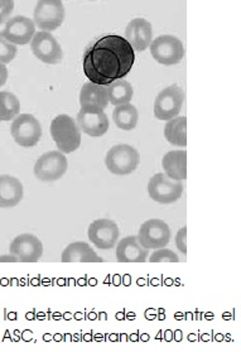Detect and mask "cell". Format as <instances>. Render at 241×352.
<instances>
[{
	"instance_id": "1",
	"label": "cell",
	"mask_w": 241,
	"mask_h": 352,
	"mask_svg": "<svg viewBox=\"0 0 241 352\" xmlns=\"http://www.w3.org/2000/svg\"><path fill=\"white\" fill-rule=\"evenodd\" d=\"M135 62V51L119 34H108L86 48L82 57L85 76L93 84L108 85L124 78Z\"/></svg>"
},
{
	"instance_id": "2",
	"label": "cell",
	"mask_w": 241,
	"mask_h": 352,
	"mask_svg": "<svg viewBox=\"0 0 241 352\" xmlns=\"http://www.w3.org/2000/svg\"><path fill=\"white\" fill-rule=\"evenodd\" d=\"M49 131L57 149L63 154L73 153L81 146V131L78 122L73 120L70 115L56 116L51 123Z\"/></svg>"
},
{
	"instance_id": "3",
	"label": "cell",
	"mask_w": 241,
	"mask_h": 352,
	"mask_svg": "<svg viewBox=\"0 0 241 352\" xmlns=\"http://www.w3.org/2000/svg\"><path fill=\"white\" fill-rule=\"evenodd\" d=\"M140 164V154L129 144H117L110 148L105 157V166L115 176H128L135 172Z\"/></svg>"
},
{
	"instance_id": "4",
	"label": "cell",
	"mask_w": 241,
	"mask_h": 352,
	"mask_svg": "<svg viewBox=\"0 0 241 352\" xmlns=\"http://www.w3.org/2000/svg\"><path fill=\"white\" fill-rule=\"evenodd\" d=\"M149 47L152 57L163 66L179 65L186 54L182 41L172 34H163L157 37L152 41Z\"/></svg>"
},
{
	"instance_id": "5",
	"label": "cell",
	"mask_w": 241,
	"mask_h": 352,
	"mask_svg": "<svg viewBox=\"0 0 241 352\" xmlns=\"http://www.w3.org/2000/svg\"><path fill=\"white\" fill-rule=\"evenodd\" d=\"M69 168L66 155L60 151H49L39 157L33 172L41 182H55L61 179Z\"/></svg>"
},
{
	"instance_id": "6",
	"label": "cell",
	"mask_w": 241,
	"mask_h": 352,
	"mask_svg": "<svg viewBox=\"0 0 241 352\" xmlns=\"http://www.w3.org/2000/svg\"><path fill=\"white\" fill-rule=\"evenodd\" d=\"M66 10L62 0H38L33 12V22L41 31H56L62 25Z\"/></svg>"
},
{
	"instance_id": "7",
	"label": "cell",
	"mask_w": 241,
	"mask_h": 352,
	"mask_svg": "<svg viewBox=\"0 0 241 352\" xmlns=\"http://www.w3.org/2000/svg\"><path fill=\"white\" fill-rule=\"evenodd\" d=\"M185 91L179 85H171L157 95L154 100V116L161 122H168L179 116L183 102Z\"/></svg>"
},
{
	"instance_id": "8",
	"label": "cell",
	"mask_w": 241,
	"mask_h": 352,
	"mask_svg": "<svg viewBox=\"0 0 241 352\" xmlns=\"http://www.w3.org/2000/svg\"><path fill=\"white\" fill-rule=\"evenodd\" d=\"M183 190L181 181H174L165 173H157L149 179V197L159 205H172L177 202L182 197Z\"/></svg>"
},
{
	"instance_id": "9",
	"label": "cell",
	"mask_w": 241,
	"mask_h": 352,
	"mask_svg": "<svg viewBox=\"0 0 241 352\" xmlns=\"http://www.w3.org/2000/svg\"><path fill=\"white\" fill-rule=\"evenodd\" d=\"M137 238L140 245L148 250L165 248L171 241V229L161 219H150L141 223Z\"/></svg>"
},
{
	"instance_id": "10",
	"label": "cell",
	"mask_w": 241,
	"mask_h": 352,
	"mask_svg": "<svg viewBox=\"0 0 241 352\" xmlns=\"http://www.w3.org/2000/svg\"><path fill=\"white\" fill-rule=\"evenodd\" d=\"M10 134L18 146L32 148L37 146L42 137V126L38 119L32 114H21L13 119Z\"/></svg>"
},
{
	"instance_id": "11",
	"label": "cell",
	"mask_w": 241,
	"mask_h": 352,
	"mask_svg": "<svg viewBox=\"0 0 241 352\" xmlns=\"http://www.w3.org/2000/svg\"><path fill=\"white\" fill-rule=\"evenodd\" d=\"M32 54L46 65H58L63 60V51L51 32H36L31 41Z\"/></svg>"
},
{
	"instance_id": "12",
	"label": "cell",
	"mask_w": 241,
	"mask_h": 352,
	"mask_svg": "<svg viewBox=\"0 0 241 352\" xmlns=\"http://www.w3.org/2000/svg\"><path fill=\"white\" fill-rule=\"evenodd\" d=\"M78 128L86 135L99 138L109 131L110 122L106 113L99 107H81L76 118Z\"/></svg>"
},
{
	"instance_id": "13",
	"label": "cell",
	"mask_w": 241,
	"mask_h": 352,
	"mask_svg": "<svg viewBox=\"0 0 241 352\" xmlns=\"http://www.w3.org/2000/svg\"><path fill=\"white\" fill-rule=\"evenodd\" d=\"M87 236L93 245L102 250H109L117 245L120 231L117 222L109 219H99L90 223Z\"/></svg>"
},
{
	"instance_id": "14",
	"label": "cell",
	"mask_w": 241,
	"mask_h": 352,
	"mask_svg": "<svg viewBox=\"0 0 241 352\" xmlns=\"http://www.w3.org/2000/svg\"><path fill=\"white\" fill-rule=\"evenodd\" d=\"M9 253L16 256L19 263H36L43 255V244L36 235L24 232L13 239Z\"/></svg>"
},
{
	"instance_id": "15",
	"label": "cell",
	"mask_w": 241,
	"mask_h": 352,
	"mask_svg": "<svg viewBox=\"0 0 241 352\" xmlns=\"http://www.w3.org/2000/svg\"><path fill=\"white\" fill-rule=\"evenodd\" d=\"M1 32L13 45L25 46L31 43L33 36L36 34V24L28 16H16L9 18L4 31Z\"/></svg>"
},
{
	"instance_id": "16",
	"label": "cell",
	"mask_w": 241,
	"mask_h": 352,
	"mask_svg": "<svg viewBox=\"0 0 241 352\" xmlns=\"http://www.w3.org/2000/svg\"><path fill=\"white\" fill-rule=\"evenodd\" d=\"M125 39L135 52L146 51L153 41L152 23L146 18H134L125 28Z\"/></svg>"
},
{
	"instance_id": "17",
	"label": "cell",
	"mask_w": 241,
	"mask_h": 352,
	"mask_svg": "<svg viewBox=\"0 0 241 352\" xmlns=\"http://www.w3.org/2000/svg\"><path fill=\"white\" fill-rule=\"evenodd\" d=\"M23 196V184L16 177L9 175L0 176V208L18 206Z\"/></svg>"
},
{
	"instance_id": "18",
	"label": "cell",
	"mask_w": 241,
	"mask_h": 352,
	"mask_svg": "<svg viewBox=\"0 0 241 352\" xmlns=\"http://www.w3.org/2000/svg\"><path fill=\"white\" fill-rule=\"evenodd\" d=\"M148 249L140 245L137 236H126L117 241V263H146L148 258Z\"/></svg>"
},
{
	"instance_id": "19",
	"label": "cell",
	"mask_w": 241,
	"mask_h": 352,
	"mask_svg": "<svg viewBox=\"0 0 241 352\" xmlns=\"http://www.w3.org/2000/svg\"><path fill=\"white\" fill-rule=\"evenodd\" d=\"M162 167L164 173L174 181L187 179V152L186 151H171L164 154L162 158Z\"/></svg>"
},
{
	"instance_id": "20",
	"label": "cell",
	"mask_w": 241,
	"mask_h": 352,
	"mask_svg": "<svg viewBox=\"0 0 241 352\" xmlns=\"http://www.w3.org/2000/svg\"><path fill=\"white\" fill-rule=\"evenodd\" d=\"M80 105L81 107H99L105 110L109 105V96L106 86L104 85L86 82L80 91Z\"/></svg>"
},
{
	"instance_id": "21",
	"label": "cell",
	"mask_w": 241,
	"mask_h": 352,
	"mask_svg": "<svg viewBox=\"0 0 241 352\" xmlns=\"http://www.w3.org/2000/svg\"><path fill=\"white\" fill-rule=\"evenodd\" d=\"M62 263H102V259L95 253L91 246L84 241L71 243L61 255Z\"/></svg>"
},
{
	"instance_id": "22",
	"label": "cell",
	"mask_w": 241,
	"mask_h": 352,
	"mask_svg": "<svg viewBox=\"0 0 241 352\" xmlns=\"http://www.w3.org/2000/svg\"><path fill=\"white\" fill-rule=\"evenodd\" d=\"M164 138L172 146L185 148L187 146V118L176 116L164 126Z\"/></svg>"
},
{
	"instance_id": "23",
	"label": "cell",
	"mask_w": 241,
	"mask_h": 352,
	"mask_svg": "<svg viewBox=\"0 0 241 352\" xmlns=\"http://www.w3.org/2000/svg\"><path fill=\"white\" fill-rule=\"evenodd\" d=\"M113 120L119 129L125 131H130L135 129L138 120H139V113L137 107L129 104L115 107L113 111Z\"/></svg>"
},
{
	"instance_id": "24",
	"label": "cell",
	"mask_w": 241,
	"mask_h": 352,
	"mask_svg": "<svg viewBox=\"0 0 241 352\" xmlns=\"http://www.w3.org/2000/svg\"><path fill=\"white\" fill-rule=\"evenodd\" d=\"M108 96H109V104L114 107L129 104L134 96V89L132 84L125 80H117L114 82L106 86Z\"/></svg>"
},
{
	"instance_id": "25",
	"label": "cell",
	"mask_w": 241,
	"mask_h": 352,
	"mask_svg": "<svg viewBox=\"0 0 241 352\" xmlns=\"http://www.w3.org/2000/svg\"><path fill=\"white\" fill-rule=\"evenodd\" d=\"M21 111V101L10 91H0V119L10 122L16 119Z\"/></svg>"
},
{
	"instance_id": "26",
	"label": "cell",
	"mask_w": 241,
	"mask_h": 352,
	"mask_svg": "<svg viewBox=\"0 0 241 352\" xmlns=\"http://www.w3.org/2000/svg\"><path fill=\"white\" fill-rule=\"evenodd\" d=\"M18 48L16 45L9 42L8 39L4 37L3 32H0V63H10L16 58Z\"/></svg>"
},
{
	"instance_id": "27",
	"label": "cell",
	"mask_w": 241,
	"mask_h": 352,
	"mask_svg": "<svg viewBox=\"0 0 241 352\" xmlns=\"http://www.w3.org/2000/svg\"><path fill=\"white\" fill-rule=\"evenodd\" d=\"M150 263H179V258L177 254L174 253L171 249H156L154 253L150 255L149 258Z\"/></svg>"
},
{
	"instance_id": "28",
	"label": "cell",
	"mask_w": 241,
	"mask_h": 352,
	"mask_svg": "<svg viewBox=\"0 0 241 352\" xmlns=\"http://www.w3.org/2000/svg\"><path fill=\"white\" fill-rule=\"evenodd\" d=\"M14 10V0H0V24L7 23Z\"/></svg>"
},
{
	"instance_id": "29",
	"label": "cell",
	"mask_w": 241,
	"mask_h": 352,
	"mask_svg": "<svg viewBox=\"0 0 241 352\" xmlns=\"http://www.w3.org/2000/svg\"><path fill=\"white\" fill-rule=\"evenodd\" d=\"M176 246H177V249H179L181 253L183 254V255H186L187 254V228L186 226H183V228H181V229L177 231V234H176Z\"/></svg>"
},
{
	"instance_id": "30",
	"label": "cell",
	"mask_w": 241,
	"mask_h": 352,
	"mask_svg": "<svg viewBox=\"0 0 241 352\" xmlns=\"http://www.w3.org/2000/svg\"><path fill=\"white\" fill-rule=\"evenodd\" d=\"M9 72L4 63H0V87H3L8 81Z\"/></svg>"
},
{
	"instance_id": "31",
	"label": "cell",
	"mask_w": 241,
	"mask_h": 352,
	"mask_svg": "<svg viewBox=\"0 0 241 352\" xmlns=\"http://www.w3.org/2000/svg\"><path fill=\"white\" fill-rule=\"evenodd\" d=\"M0 263H19V259L14 256V255L9 254V255H1L0 256Z\"/></svg>"
},
{
	"instance_id": "32",
	"label": "cell",
	"mask_w": 241,
	"mask_h": 352,
	"mask_svg": "<svg viewBox=\"0 0 241 352\" xmlns=\"http://www.w3.org/2000/svg\"><path fill=\"white\" fill-rule=\"evenodd\" d=\"M91 1H95V0H91Z\"/></svg>"
},
{
	"instance_id": "33",
	"label": "cell",
	"mask_w": 241,
	"mask_h": 352,
	"mask_svg": "<svg viewBox=\"0 0 241 352\" xmlns=\"http://www.w3.org/2000/svg\"><path fill=\"white\" fill-rule=\"evenodd\" d=\"M0 122H1V119H0Z\"/></svg>"
}]
</instances>
